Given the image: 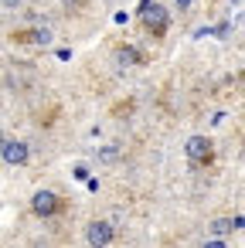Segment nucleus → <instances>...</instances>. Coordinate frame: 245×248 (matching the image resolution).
<instances>
[{
    "label": "nucleus",
    "mask_w": 245,
    "mask_h": 248,
    "mask_svg": "<svg viewBox=\"0 0 245 248\" xmlns=\"http://www.w3.org/2000/svg\"><path fill=\"white\" fill-rule=\"evenodd\" d=\"M140 11H143V24H147L150 34H163L167 31V11L157 4V0H143Z\"/></svg>",
    "instance_id": "1"
},
{
    "label": "nucleus",
    "mask_w": 245,
    "mask_h": 248,
    "mask_svg": "<svg viewBox=\"0 0 245 248\" xmlns=\"http://www.w3.org/2000/svg\"><path fill=\"white\" fill-rule=\"evenodd\" d=\"M0 156H4L11 167H24L28 156H31V150H28V143H21V140H4V143H0Z\"/></svg>",
    "instance_id": "2"
},
{
    "label": "nucleus",
    "mask_w": 245,
    "mask_h": 248,
    "mask_svg": "<svg viewBox=\"0 0 245 248\" xmlns=\"http://www.w3.org/2000/svg\"><path fill=\"white\" fill-rule=\"evenodd\" d=\"M31 211H34L38 217H51V214L58 211V197H55L51 190H38V194L31 197Z\"/></svg>",
    "instance_id": "3"
},
{
    "label": "nucleus",
    "mask_w": 245,
    "mask_h": 248,
    "mask_svg": "<svg viewBox=\"0 0 245 248\" xmlns=\"http://www.w3.org/2000/svg\"><path fill=\"white\" fill-rule=\"evenodd\" d=\"M85 238H89V245H109L116 238V231H113L109 221H92L89 231H85Z\"/></svg>",
    "instance_id": "4"
},
{
    "label": "nucleus",
    "mask_w": 245,
    "mask_h": 248,
    "mask_svg": "<svg viewBox=\"0 0 245 248\" xmlns=\"http://www.w3.org/2000/svg\"><path fill=\"white\" fill-rule=\"evenodd\" d=\"M187 156H191L194 163H208V160H211V143H208V136H191V140H187Z\"/></svg>",
    "instance_id": "5"
},
{
    "label": "nucleus",
    "mask_w": 245,
    "mask_h": 248,
    "mask_svg": "<svg viewBox=\"0 0 245 248\" xmlns=\"http://www.w3.org/2000/svg\"><path fill=\"white\" fill-rule=\"evenodd\" d=\"M238 228H245V217H242V214H235V217H218V221H211V234H228V231H238Z\"/></svg>",
    "instance_id": "6"
},
{
    "label": "nucleus",
    "mask_w": 245,
    "mask_h": 248,
    "mask_svg": "<svg viewBox=\"0 0 245 248\" xmlns=\"http://www.w3.org/2000/svg\"><path fill=\"white\" fill-rule=\"evenodd\" d=\"M116 58H119L123 65H143V55H140L136 48H130V45H123V48L116 51Z\"/></svg>",
    "instance_id": "7"
},
{
    "label": "nucleus",
    "mask_w": 245,
    "mask_h": 248,
    "mask_svg": "<svg viewBox=\"0 0 245 248\" xmlns=\"http://www.w3.org/2000/svg\"><path fill=\"white\" fill-rule=\"evenodd\" d=\"M31 41H34V45H48V41H51V31H48V28H38V31H31Z\"/></svg>",
    "instance_id": "8"
},
{
    "label": "nucleus",
    "mask_w": 245,
    "mask_h": 248,
    "mask_svg": "<svg viewBox=\"0 0 245 248\" xmlns=\"http://www.w3.org/2000/svg\"><path fill=\"white\" fill-rule=\"evenodd\" d=\"M99 156H102V160H116V146H106Z\"/></svg>",
    "instance_id": "9"
},
{
    "label": "nucleus",
    "mask_w": 245,
    "mask_h": 248,
    "mask_svg": "<svg viewBox=\"0 0 245 248\" xmlns=\"http://www.w3.org/2000/svg\"><path fill=\"white\" fill-rule=\"evenodd\" d=\"M194 4V0H177V7H191Z\"/></svg>",
    "instance_id": "10"
}]
</instances>
